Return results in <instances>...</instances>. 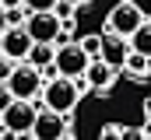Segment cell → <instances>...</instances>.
I'll return each instance as SVG.
<instances>
[{"mask_svg": "<svg viewBox=\"0 0 151 140\" xmlns=\"http://www.w3.org/2000/svg\"><path fill=\"white\" fill-rule=\"evenodd\" d=\"M42 102L46 109H53V112H74L77 102H81V91H77V81L74 77H53V81H46L42 84Z\"/></svg>", "mask_w": 151, "mask_h": 140, "instance_id": "1", "label": "cell"}, {"mask_svg": "<svg viewBox=\"0 0 151 140\" xmlns=\"http://www.w3.org/2000/svg\"><path fill=\"white\" fill-rule=\"evenodd\" d=\"M7 88H11V95L14 98H21V102H32V98H39L42 95V74H39L28 60H21V63H14V70H11V77L4 81Z\"/></svg>", "mask_w": 151, "mask_h": 140, "instance_id": "2", "label": "cell"}, {"mask_svg": "<svg viewBox=\"0 0 151 140\" xmlns=\"http://www.w3.org/2000/svg\"><path fill=\"white\" fill-rule=\"evenodd\" d=\"M141 25H144V11H141L134 0L116 4L113 11H109V18H106V28H109L113 35H123V39H130Z\"/></svg>", "mask_w": 151, "mask_h": 140, "instance_id": "3", "label": "cell"}, {"mask_svg": "<svg viewBox=\"0 0 151 140\" xmlns=\"http://www.w3.org/2000/svg\"><path fill=\"white\" fill-rule=\"evenodd\" d=\"M35 116H39L35 102H21V98H14V102H11L4 112H0V123H4V130H7V133H14V137H25V133H32V123H35Z\"/></svg>", "mask_w": 151, "mask_h": 140, "instance_id": "4", "label": "cell"}, {"mask_svg": "<svg viewBox=\"0 0 151 140\" xmlns=\"http://www.w3.org/2000/svg\"><path fill=\"white\" fill-rule=\"evenodd\" d=\"M91 63V56L77 46V42H67V46H56V56H53V67L60 77H84V70Z\"/></svg>", "mask_w": 151, "mask_h": 140, "instance_id": "5", "label": "cell"}, {"mask_svg": "<svg viewBox=\"0 0 151 140\" xmlns=\"http://www.w3.org/2000/svg\"><path fill=\"white\" fill-rule=\"evenodd\" d=\"M70 130V123H67V116L63 112H53V109H39L35 123H32V140H60L63 133Z\"/></svg>", "mask_w": 151, "mask_h": 140, "instance_id": "6", "label": "cell"}, {"mask_svg": "<svg viewBox=\"0 0 151 140\" xmlns=\"http://www.w3.org/2000/svg\"><path fill=\"white\" fill-rule=\"evenodd\" d=\"M60 28L63 25H60V18L53 11H32L25 18V32L32 35V42H56Z\"/></svg>", "mask_w": 151, "mask_h": 140, "instance_id": "7", "label": "cell"}, {"mask_svg": "<svg viewBox=\"0 0 151 140\" xmlns=\"http://www.w3.org/2000/svg\"><path fill=\"white\" fill-rule=\"evenodd\" d=\"M0 53H4L7 60H14V63L28 60V53H32V35L25 32V25L4 28V35H0Z\"/></svg>", "mask_w": 151, "mask_h": 140, "instance_id": "8", "label": "cell"}, {"mask_svg": "<svg viewBox=\"0 0 151 140\" xmlns=\"http://www.w3.org/2000/svg\"><path fill=\"white\" fill-rule=\"evenodd\" d=\"M84 81H88V88L102 98V95H109L116 84V70L106 63V60H91L88 63V70H84Z\"/></svg>", "mask_w": 151, "mask_h": 140, "instance_id": "9", "label": "cell"}, {"mask_svg": "<svg viewBox=\"0 0 151 140\" xmlns=\"http://www.w3.org/2000/svg\"><path fill=\"white\" fill-rule=\"evenodd\" d=\"M127 53H130V46H127V39H123V35H113V32L102 35V53H99V60H106L113 70H123Z\"/></svg>", "mask_w": 151, "mask_h": 140, "instance_id": "10", "label": "cell"}, {"mask_svg": "<svg viewBox=\"0 0 151 140\" xmlns=\"http://www.w3.org/2000/svg\"><path fill=\"white\" fill-rule=\"evenodd\" d=\"M127 46L134 53H141V56H151V18H144V25L127 39Z\"/></svg>", "mask_w": 151, "mask_h": 140, "instance_id": "11", "label": "cell"}, {"mask_svg": "<svg viewBox=\"0 0 151 140\" xmlns=\"http://www.w3.org/2000/svg\"><path fill=\"white\" fill-rule=\"evenodd\" d=\"M53 56H56V46H53V42H32L28 63H32L35 70H42V67H49V63H53Z\"/></svg>", "mask_w": 151, "mask_h": 140, "instance_id": "12", "label": "cell"}, {"mask_svg": "<svg viewBox=\"0 0 151 140\" xmlns=\"http://www.w3.org/2000/svg\"><path fill=\"white\" fill-rule=\"evenodd\" d=\"M123 70L130 74V77H148L151 70H148V56H141V53H127V60H123Z\"/></svg>", "mask_w": 151, "mask_h": 140, "instance_id": "13", "label": "cell"}, {"mask_svg": "<svg viewBox=\"0 0 151 140\" xmlns=\"http://www.w3.org/2000/svg\"><path fill=\"white\" fill-rule=\"evenodd\" d=\"M4 18H7V28H18V25H25V18H28V7H25L21 0H14V4H4Z\"/></svg>", "mask_w": 151, "mask_h": 140, "instance_id": "14", "label": "cell"}, {"mask_svg": "<svg viewBox=\"0 0 151 140\" xmlns=\"http://www.w3.org/2000/svg\"><path fill=\"white\" fill-rule=\"evenodd\" d=\"M77 46H81V49H84L91 60H99V53H102V35H99V32H91V35H84Z\"/></svg>", "mask_w": 151, "mask_h": 140, "instance_id": "15", "label": "cell"}, {"mask_svg": "<svg viewBox=\"0 0 151 140\" xmlns=\"http://www.w3.org/2000/svg\"><path fill=\"white\" fill-rule=\"evenodd\" d=\"M74 4L77 0H56V4H53V14H56L60 21H70V18H74Z\"/></svg>", "mask_w": 151, "mask_h": 140, "instance_id": "16", "label": "cell"}, {"mask_svg": "<svg viewBox=\"0 0 151 140\" xmlns=\"http://www.w3.org/2000/svg\"><path fill=\"white\" fill-rule=\"evenodd\" d=\"M119 137H123V126H116V123H106L99 130V140H119Z\"/></svg>", "mask_w": 151, "mask_h": 140, "instance_id": "17", "label": "cell"}, {"mask_svg": "<svg viewBox=\"0 0 151 140\" xmlns=\"http://www.w3.org/2000/svg\"><path fill=\"white\" fill-rule=\"evenodd\" d=\"M21 4H25V7H28V14H32V11H53V4H56V0H21Z\"/></svg>", "mask_w": 151, "mask_h": 140, "instance_id": "18", "label": "cell"}, {"mask_svg": "<svg viewBox=\"0 0 151 140\" xmlns=\"http://www.w3.org/2000/svg\"><path fill=\"white\" fill-rule=\"evenodd\" d=\"M11 70H14V60H7V56H0V84L11 77Z\"/></svg>", "mask_w": 151, "mask_h": 140, "instance_id": "19", "label": "cell"}, {"mask_svg": "<svg viewBox=\"0 0 151 140\" xmlns=\"http://www.w3.org/2000/svg\"><path fill=\"white\" fill-rule=\"evenodd\" d=\"M119 140H144V130H137V126H123V137Z\"/></svg>", "mask_w": 151, "mask_h": 140, "instance_id": "20", "label": "cell"}, {"mask_svg": "<svg viewBox=\"0 0 151 140\" xmlns=\"http://www.w3.org/2000/svg\"><path fill=\"white\" fill-rule=\"evenodd\" d=\"M11 102H14V95H11V88H7V84H0V112H4V109H7Z\"/></svg>", "mask_w": 151, "mask_h": 140, "instance_id": "21", "label": "cell"}, {"mask_svg": "<svg viewBox=\"0 0 151 140\" xmlns=\"http://www.w3.org/2000/svg\"><path fill=\"white\" fill-rule=\"evenodd\" d=\"M4 28H7V18H4V4H0V35H4Z\"/></svg>", "mask_w": 151, "mask_h": 140, "instance_id": "22", "label": "cell"}, {"mask_svg": "<svg viewBox=\"0 0 151 140\" xmlns=\"http://www.w3.org/2000/svg\"><path fill=\"white\" fill-rule=\"evenodd\" d=\"M60 140H77V137H74V130H67V133H63Z\"/></svg>", "mask_w": 151, "mask_h": 140, "instance_id": "23", "label": "cell"}, {"mask_svg": "<svg viewBox=\"0 0 151 140\" xmlns=\"http://www.w3.org/2000/svg\"><path fill=\"white\" fill-rule=\"evenodd\" d=\"M141 130H144V133H151V116H148V123H144V126H141Z\"/></svg>", "mask_w": 151, "mask_h": 140, "instance_id": "24", "label": "cell"}, {"mask_svg": "<svg viewBox=\"0 0 151 140\" xmlns=\"http://www.w3.org/2000/svg\"><path fill=\"white\" fill-rule=\"evenodd\" d=\"M144 112H148V116H151V98H144Z\"/></svg>", "mask_w": 151, "mask_h": 140, "instance_id": "25", "label": "cell"}, {"mask_svg": "<svg viewBox=\"0 0 151 140\" xmlns=\"http://www.w3.org/2000/svg\"><path fill=\"white\" fill-rule=\"evenodd\" d=\"M77 4H95V0H77Z\"/></svg>", "mask_w": 151, "mask_h": 140, "instance_id": "26", "label": "cell"}, {"mask_svg": "<svg viewBox=\"0 0 151 140\" xmlns=\"http://www.w3.org/2000/svg\"><path fill=\"white\" fill-rule=\"evenodd\" d=\"M144 140H151V133H144Z\"/></svg>", "mask_w": 151, "mask_h": 140, "instance_id": "27", "label": "cell"}, {"mask_svg": "<svg viewBox=\"0 0 151 140\" xmlns=\"http://www.w3.org/2000/svg\"><path fill=\"white\" fill-rule=\"evenodd\" d=\"M0 56H4V53H0Z\"/></svg>", "mask_w": 151, "mask_h": 140, "instance_id": "28", "label": "cell"}]
</instances>
